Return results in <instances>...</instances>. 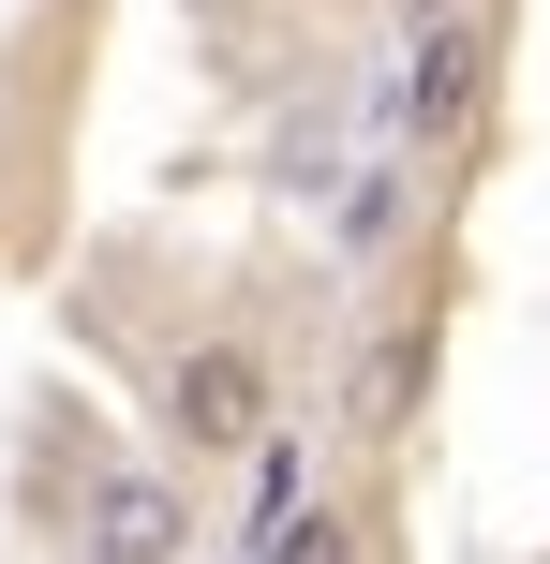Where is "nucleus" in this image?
Masks as SVG:
<instances>
[{
    "label": "nucleus",
    "instance_id": "obj_4",
    "mask_svg": "<svg viewBox=\"0 0 550 564\" xmlns=\"http://www.w3.org/2000/svg\"><path fill=\"white\" fill-rule=\"evenodd\" d=\"M417 387H432V327H373V341H357V416H373V431H402Z\"/></svg>",
    "mask_w": 550,
    "mask_h": 564
},
{
    "label": "nucleus",
    "instance_id": "obj_3",
    "mask_svg": "<svg viewBox=\"0 0 550 564\" xmlns=\"http://www.w3.org/2000/svg\"><path fill=\"white\" fill-rule=\"evenodd\" d=\"M476 59H492V45H476V15H462V0H432V45H417L402 134H462V119H476Z\"/></svg>",
    "mask_w": 550,
    "mask_h": 564
},
{
    "label": "nucleus",
    "instance_id": "obj_5",
    "mask_svg": "<svg viewBox=\"0 0 550 564\" xmlns=\"http://www.w3.org/2000/svg\"><path fill=\"white\" fill-rule=\"evenodd\" d=\"M268 564H357V520L343 506H283L268 520Z\"/></svg>",
    "mask_w": 550,
    "mask_h": 564
},
{
    "label": "nucleus",
    "instance_id": "obj_1",
    "mask_svg": "<svg viewBox=\"0 0 550 564\" xmlns=\"http://www.w3.org/2000/svg\"><path fill=\"white\" fill-rule=\"evenodd\" d=\"M164 401H179V446H268V357L254 341H194Z\"/></svg>",
    "mask_w": 550,
    "mask_h": 564
},
{
    "label": "nucleus",
    "instance_id": "obj_2",
    "mask_svg": "<svg viewBox=\"0 0 550 564\" xmlns=\"http://www.w3.org/2000/svg\"><path fill=\"white\" fill-rule=\"evenodd\" d=\"M194 550V490L179 476H105L89 490V564H179Z\"/></svg>",
    "mask_w": 550,
    "mask_h": 564
}]
</instances>
